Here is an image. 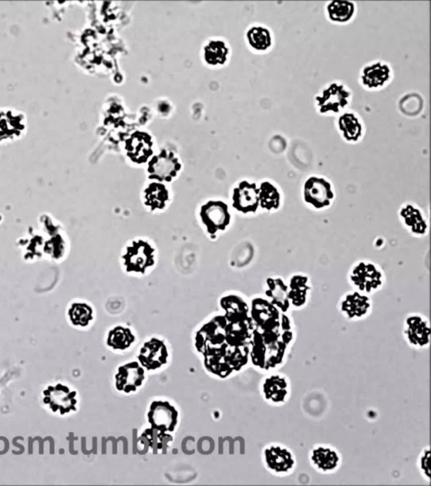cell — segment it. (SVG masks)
I'll return each instance as SVG.
<instances>
[{
    "label": "cell",
    "instance_id": "6da1fadb",
    "mask_svg": "<svg viewBox=\"0 0 431 486\" xmlns=\"http://www.w3.org/2000/svg\"><path fill=\"white\" fill-rule=\"evenodd\" d=\"M207 370L221 379L239 372L249 362L250 345H230L226 343L212 352L204 355Z\"/></svg>",
    "mask_w": 431,
    "mask_h": 486
},
{
    "label": "cell",
    "instance_id": "7a4b0ae2",
    "mask_svg": "<svg viewBox=\"0 0 431 486\" xmlns=\"http://www.w3.org/2000/svg\"><path fill=\"white\" fill-rule=\"evenodd\" d=\"M289 348L283 340H264L255 329L250 344V359L260 370L275 372L285 363Z\"/></svg>",
    "mask_w": 431,
    "mask_h": 486
},
{
    "label": "cell",
    "instance_id": "3957f363",
    "mask_svg": "<svg viewBox=\"0 0 431 486\" xmlns=\"http://www.w3.org/2000/svg\"><path fill=\"white\" fill-rule=\"evenodd\" d=\"M121 260L126 271L145 273L155 263V250L149 242L135 240L126 247Z\"/></svg>",
    "mask_w": 431,
    "mask_h": 486
},
{
    "label": "cell",
    "instance_id": "277c9868",
    "mask_svg": "<svg viewBox=\"0 0 431 486\" xmlns=\"http://www.w3.org/2000/svg\"><path fill=\"white\" fill-rule=\"evenodd\" d=\"M250 318L255 329L263 333H281L283 312L267 299L255 298L251 303Z\"/></svg>",
    "mask_w": 431,
    "mask_h": 486
},
{
    "label": "cell",
    "instance_id": "5b68a950",
    "mask_svg": "<svg viewBox=\"0 0 431 486\" xmlns=\"http://www.w3.org/2000/svg\"><path fill=\"white\" fill-rule=\"evenodd\" d=\"M226 326L227 320L224 316H217L205 324L195 336V347L198 352L204 355L228 343Z\"/></svg>",
    "mask_w": 431,
    "mask_h": 486
},
{
    "label": "cell",
    "instance_id": "8992f818",
    "mask_svg": "<svg viewBox=\"0 0 431 486\" xmlns=\"http://www.w3.org/2000/svg\"><path fill=\"white\" fill-rule=\"evenodd\" d=\"M263 461L265 468L277 476H289L297 467V459L287 446L272 444L265 446L263 451Z\"/></svg>",
    "mask_w": 431,
    "mask_h": 486
},
{
    "label": "cell",
    "instance_id": "52a82bcc",
    "mask_svg": "<svg viewBox=\"0 0 431 486\" xmlns=\"http://www.w3.org/2000/svg\"><path fill=\"white\" fill-rule=\"evenodd\" d=\"M350 281L356 292L368 296L382 288L383 277L380 268L373 263L360 262L352 268Z\"/></svg>",
    "mask_w": 431,
    "mask_h": 486
},
{
    "label": "cell",
    "instance_id": "ba28073f",
    "mask_svg": "<svg viewBox=\"0 0 431 486\" xmlns=\"http://www.w3.org/2000/svg\"><path fill=\"white\" fill-rule=\"evenodd\" d=\"M334 193L332 185L324 177L312 176L303 185V199L312 209L321 211L332 205Z\"/></svg>",
    "mask_w": 431,
    "mask_h": 486
},
{
    "label": "cell",
    "instance_id": "9c48e42d",
    "mask_svg": "<svg viewBox=\"0 0 431 486\" xmlns=\"http://www.w3.org/2000/svg\"><path fill=\"white\" fill-rule=\"evenodd\" d=\"M199 215L205 229L211 236L225 231L231 223L229 206L223 201H212L205 203Z\"/></svg>",
    "mask_w": 431,
    "mask_h": 486
},
{
    "label": "cell",
    "instance_id": "30bf717a",
    "mask_svg": "<svg viewBox=\"0 0 431 486\" xmlns=\"http://www.w3.org/2000/svg\"><path fill=\"white\" fill-rule=\"evenodd\" d=\"M403 336L408 345L413 348H428L430 340L429 321L421 315H409L404 322Z\"/></svg>",
    "mask_w": 431,
    "mask_h": 486
},
{
    "label": "cell",
    "instance_id": "8fae6325",
    "mask_svg": "<svg viewBox=\"0 0 431 486\" xmlns=\"http://www.w3.org/2000/svg\"><path fill=\"white\" fill-rule=\"evenodd\" d=\"M262 393L264 398L269 405H285L291 397V383L289 377L280 373L273 372L264 379Z\"/></svg>",
    "mask_w": 431,
    "mask_h": 486
},
{
    "label": "cell",
    "instance_id": "7c38bea8",
    "mask_svg": "<svg viewBox=\"0 0 431 486\" xmlns=\"http://www.w3.org/2000/svg\"><path fill=\"white\" fill-rule=\"evenodd\" d=\"M180 170L181 164L176 156L165 150L152 158L147 167L150 179L159 182L172 181Z\"/></svg>",
    "mask_w": 431,
    "mask_h": 486
},
{
    "label": "cell",
    "instance_id": "4fadbf2b",
    "mask_svg": "<svg viewBox=\"0 0 431 486\" xmlns=\"http://www.w3.org/2000/svg\"><path fill=\"white\" fill-rule=\"evenodd\" d=\"M309 461L312 466L321 474H333L341 468V456L329 445L319 444L309 452Z\"/></svg>",
    "mask_w": 431,
    "mask_h": 486
},
{
    "label": "cell",
    "instance_id": "5bb4252c",
    "mask_svg": "<svg viewBox=\"0 0 431 486\" xmlns=\"http://www.w3.org/2000/svg\"><path fill=\"white\" fill-rule=\"evenodd\" d=\"M178 417V414L176 408L165 401L152 402L147 413V419L152 428L169 433L175 431Z\"/></svg>",
    "mask_w": 431,
    "mask_h": 486
},
{
    "label": "cell",
    "instance_id": "9a60e30c",
    "mask_svg": "<svg viewBox=\"0 0 431 486\" xmlns=\"http://www.w3.org/2000/svg\"><path fill=\"white\" fill-rule=\"evenodd\" d=\"M44 403L54 412L59 411L61 415L71 413L76 410V392L62 384L49 386L44 391Z\"/></svg>",
    "mask_w": 431,
    "mask_h": 486
},
{
    "label": "cell",
    "instance_id": "2e32d148",
    "mask_svg": "<svg viewBox=\"0 0 431 486\" xmlns=\"http://www.w3.org/2000/svg\"><path fill=\"white\" fill-rule=\"evenodd\" d=\"M339 308L346 319L361 320L367 318L372 312V300L367 295L353 290L341 298Z\"/></svg>",
    "mask_w": 431,
    "mask_h": 486
},
{
    "label": "cell",
    "instance_id": "e0dca14e",
    "mask_svg": "<svg viewBox=\"0 0 431 486\" xmlns=\"http://www.w3.org/2000/svg\"><path fill=\"white\" fill-rule=\"evenodd\" d=\"M169 353L166 345L159 338H152L142 347L138 355L139 362L147 371H154L167 363Z\"/></svg>",
    "mask_w": 431,
    "mask_h": 486
},
{
    "label": "cell",
    "instance_id": "ac0fdd59",
    "mask_svg": "<svg viewBox=\"0 0 431 486\" xmlns=\"http://www.w3.org/2000/svg\"><path fill=\"white\" fill-rule=\"evenodd\" d=\"M232 201L235 210L243 214L255 213L260 206L258 188L254 182H239L233 189Z\"/></svg>",
    "mask_w": 431,
    "mask_h": 486
},
{
    "label": "cell",
    "instance_id": "d6986e66",
    "mask_svg": "<svg viewBox=\"0 0 431 486\" xmlns=\"http://www.w3.org/2000/svg\"><path fill=\"white\" fill-rule=\"evenodd\" d=\"M145 379V369L138 362H130L119 369L116 375V388L120 392L137 391Z\"/></svg>",
    "mask_w": 431,
    "mask_h": 486
},
{
    "label": "cell",
    "instance_id": "ffe728a7",
    "mask_svg": "<svg viewBox=\"0 0 431 486\" xmlns=\"http://www.w3.org/2000/svg\"><path fill=\"white\" fill-rule=\"evenodd\" d=\"M316 99L322 112H338L349 102L350 93L345 86L332 84Z\"/></svg>",
    "mask_w": 431,
    "mask_h": 486
},
{
    "label": "cell",
    "instance_id": "44dd1931",
    "mask_svg": "<svg viewBox=\"0 0 431 486\" xmlns=\"http://www.w3.org/2000/svg\"><path fill=\"white\" fill-rule=\"evenodd\" d=\"M26 129L25 115L11 109L0 111V141L14 140Z\"/></svg>",
    "mask_w": 431,
    "mask_h": 486
},
{
    "label": "cell",
    "instance_id": "7402d4cb",
    "mask_svg": "<svg viewBox=\"0 0 431 486\" xmlns=\"http://www.w3.org/2000/svg\"><path fill=\"white\" fill-rule=\"evenodd\" d=\"M265 296L268 301L278 308L283 314L290 309L289 299V286L281 278H269L265 284Z\"/></svg>",
    "mask_w": 431,
    "mask_h": 486
},
{
    "label": "cell",
    "instance_id": "603a6c76",
    "mask_svg": "<svg viewBox=\"0 0 431 486\" xmlns=\"http://www.w3.org/2000/svg\"><path fill=\"white\" fill-rule=\"evenodd\" d=\"M310 282L307 276L295 275L291 278L289 285V299L290 306L294 308H302L306 305L309 293H310Z\"/></svg>",
    "mask_w": 431,
    "mask_h": 486
},
{
    "label": "cell",
    "instance_id": "cb8c5ba5",
    "mask_svg": "<svg viewBox=\"0 0 431 486\" xmlns=\"http://www.w3.org/2000/svg\"><path fill=\"white\" fill-rule=\"evenodd\" d=\"M140 439L152 454H166L172 444L173 437L169 432L151 427L143 432Z\"/></svg>",
    "mask_w": 431,
    "mask_h": 486
},
{
    "label": "cell",
    "instance_id": "d4e9b609",
    "mask_svg": "<svg viewBox=\"0 0 431 486\" xmlns=\"http://www.w3.org/2000/svg\"><path fill=\"white\" fill-rule=\"evenodd\" d=\"M220 303L225 319L229 322L250 319V308L241 297L230 295L221 298Z\"/></svg>",
    "mask_w": 431,
    "mask_h": 486
},
{
    "label": "cell",
    "instance_id": "484cf974",
    "mask_svg": "<svg viewBox=\"0 0 431 486\" xmlns=\"http://www.w3.org/2000/svg\"><path fill=\"white\" fill-rule=\"evenodd\" d=\"M152 143L145 134H137L128 143V155L136 163L145 162L152 154Z\"/></svg>",
    "mask_w": 431,
    "mask_h": 486
},
{
    "label": "cell",
    "instance_id": "4316f807",
    "mask_svg": "<svg viewBox=\"0 0 431 486\" xmlns=\"http://www.w3.org/2000/svg\"><path fill=\"white\" fill-rule=\"evenodd\" d=\"M169 191L162 182H154L145 191V206L152 211H161L169 202Z\"/></svg>",
    "mask_w": 431,
    "mask_h": 486
},
{
    "label": "cell",
    "instance_id": "83f0119b",
    "mask_svg": "<svg viewBox=\"0 0 431 486\" xmlns=\"http://www.w3.org/2000/svg\"><path fill=\"white\" fill-rule=\"evenodd\" d=\"M390 69L387 65L378 63L365 67L363 73V81L364 85L370 88H378L389 80Z\"/></svg>",
    "mask_w": 431,
    "mask_h": 486
},
{
    "label": "cell",
    "instance_id": "f1b7e54d",
    "mask_svg": "<svg viewBox=\"0 0 431 486\" xmlns=\"http://www.w3.org/2000/svg\"><path fill=\"white\" fill-rule=\"evenodd\" d=\"M259 190V203L262 209L277 211L280 206L281 194L277 186L269 182H263Z\"/></svg>",
    "mask_w": 431,
    "mask_h": 486
},
{
    "label": "cell",
    "instance_id": "f546056e",
    "mask_svg": "<svg viewBox=\"0 0 431 486\" xmlns=\"http://www.w3.org/2000/svg\"><path fill=\"white\" fill-rule=\"evenodd\" d=\"M135 337L128 328L116 327L109 333L107 345L114 350H125L133 344Z\"/></svg>",
    "mask_w": 431,
    "mask_h": 486
},
{
    "label": "cell",
    "instance_id": "4dcf8cb0",
    "mask_svg": "<svg viewBox=\"0 0 431 486\" xmlns=\"http://www.w3.org/2000/svg\"><path fill=\"white\" fill-rule=\"evenodd\" d=\"M329 17L334 23H344L349 21L354 15L353 3L348 1H333L327 6Z\"/></svg>",
    "mask_w": 431,
    "mask_h": 486
},
{
    "label": "cell",
    "instance_id": "1f68e13d",
    "mask_svg": "<svg viewBox=\"0 0 431 486\" xmlns=\"http://www.w3.org/2000/svg\"><path fill=\"white\" fill-rule=\"evenodd\" d=\"M339 126L347 141H358L361 134V125L354 114H346L341 116L339 120Z\"/></svg>",
    "mask_w": 431,
    "mask_h": 486
},
{
    "label": "cell",
    "instance_id": "d6a6232c",
    "mask_svg": "<svg viewBox=\"0 0 431 486\" xmlns=\"http://www.w3.org/2000/svg\"><path fill=\"white\" fill-rule=\"evenodd\" d=\"M247 38L250 46L258 51L267 50L272 46L271 32L262 27L252 28L248 32Z\"/></svg>",
    "mask_w": 431,
    "mask_h": 486
},
{
    "label": "cell",
    "instance_id": "836d02e7",
    "mask_svg": "<svg viewBox=\"0 0 431 486\" xmlns=\"http://www.w3.org/2000/svg\"><path fill=\"white\" fill-rule=\"evenodd\" d=\"M68 316L75 326L86 327L93 319V310L85 303H75L69 309Z\"/></svg>",
    "mask_w": 431,
    "mask_h": 486
},
{
    "label": "cell",
    "instance_id": "e575fe53",
    "mask_svg": "<svg viewBox=\"0 0 431 486\" xmlns=\"http://www.w3.org/2000/svg\"><path fill=\"white\" fill-rule=\"evenodd\" d=\"M228 50L227 47L223 42H213L207 47L205 51V56L208 62L213 64L224 62L226 57H227Z\"/></svg>",
    "mask_w": 431,
    "mask_h": 486
},
{
    "label": "cell",
    "instance_id": "d590c367",
    "mask_svg": "<svg viewBox=\"0 0 431 486\" xmlns=\"http://www.w3.org/2000/svg\"><path fill=\"white\" fill-rule=\"evenodd\" d=\"M430 446H426L420 453L419 458H418L417 466L419 468L420 474L426 480H430Z\"/></svg>",
    "mask_w": 431,
    "mask_h": 486
}]
</instances>
